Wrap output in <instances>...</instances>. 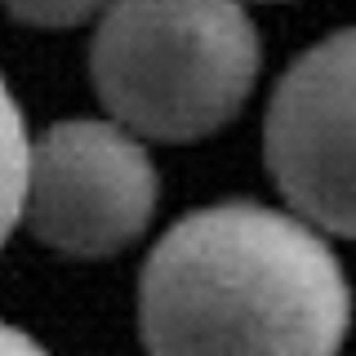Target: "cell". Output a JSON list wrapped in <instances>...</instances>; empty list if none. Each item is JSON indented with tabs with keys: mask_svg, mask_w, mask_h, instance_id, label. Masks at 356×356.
Returning <instances> with one entry per match:
<instances>
[{
	"mask_svg": "<svg viewBox=\"0 0 356 356\" xmlns=\"http://www.w3.org/2000/svg\"><path fill=\"white\" fill-rule=\"evenodd\" d=\"M348 330V272L294 209H192L152 245L138 276L147 356H339Z\"/></svg>",
	"mask_w": 356,
	"mask_h": 356,
	"instance_id": "cell-1",
	"label": "cell"
},
{
	"mask_svg": "<svg viewBox=\"0 0 356 356\" xmlns=\"http://www.w3.org/2000/svg\"><path fill=\"white\" fill-rule=\"evenodd\" d=\"M259 67V27L241 0H111L89 44L111 120L156 143H200L232 125Z\"/></svg>",
	"mask_w": 356,
	"mask_h": 356,
	"instance_id": "cell-2",
	"label": "cell"
},
{
	"mask_svg": "<svg viewBox=\"0 0 356 356\" xmlns=\"http://www.w3.org/2000/svg\"><path fill=\"white\" fill-rule=\"evenodd\" d=\"M161 174L143 138L120 120L72 116L31 147L22 222L67 259H111L147 232Z\"/></svg>",
	"mask_w": 356,
	"mask_h": 356,
	"instance_id": "cell-3",
	"label": "cell"
},
{
	"mask_svg": "<svg viewBox=\"0 0 356 356\" xmlns=\"http://www.w3.org/2000/svg\"><path fill=\"white\" fill-rule=\"evenodd\" d=\"M263 156L298 218L356 241V27L316 40L281 76Z\"/></svg>",
	"mask_w": 356,
	"mask_h": 356,
	"instance_id": "cell-4",
	"label": "cell"
},
{
	"mask_svg": "<svg viewBox=\"0 0 356 356\" xmlns=\"http://www.w3.org/2000/svg\"><path fill=\"white\" fill-rule=\"evenodd\" d=\"M31 134L22 120V107L14 89L0 76V250L9 232L22 222V200H27V174H31Z\"/></svg>",
	"mask_w": 356,
	"mask_h": 356,
	"instance_id": "cell-5",
	"label": "cell"
},
{
	"mask_svg": "<svg viewBox=\"0 0 356 356\" xmlns=\"http://www.w3.org/2000/svg\"><path fill=\"white\" fill-rule=\"evenodd\" d=\"M9 18L27 22V27L44 31H63V27H81L89 18H103L111 0H0Z\"/></svg>",
	"mask_w": 356,
	"mask_h": 356,
	"instance_id": "cell-6",
	"label": "cell"
},
{
	"mask_svg": "<svg viewBox=\"0 0 356 356\" xmlns=\"http://www.w3.org/2000/svg\"><path fill=\"white\" fill-rule=\"evenodd\" d=\"M0 356H49V352H44L27 330H18L14 321L0 316Z\"/></svg>",
	"mask_w": 356,
	"mask_h": 356,
	"instance_id": "cell-7",
	"label": "cell"
},
{
	"mask_svg": "<svg viewBox=\"0 0 356 356\" xmlns=\"http://www.w3.org/2000/svg\"><path fill=\"white\" fill-rule=\"evenodd\" d=\"M241 5H245V0H241ZM254 5H281V0H254Z\"/></svg>",
	"mask_w": 356,
	"mask_h": 356,
	"instance_id": "cell-8",
	"label": "cell"
}]
</instances>
